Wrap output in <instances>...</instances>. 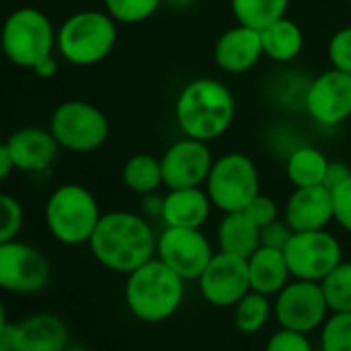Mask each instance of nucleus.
I'll list each match as a JSON object with an SVG mask.
<instances>
[{"mask_svg":"<svg viewBox=\"0 0 351 351\" xmlns=\"http://www.w3.org/2000/svg\"><path fill=\"white\" fill-rule=\"evenodd\" d=\"M308 116L322 126H339L351 118V75L328 69L312 79L304 93Z\"/></svg>","mask_w":351,"mask_h":351,"instance_id":"obj_14","label":"nucleus"},{"mask_svg":"<svg viewBox=\"0 0 351 351\" xmlns=\"http://www.w3.org/2000/svg\"><path fill=\"white\" fill-rule=\"evenodd\" d=\"M215 250L209 238L197 228H165L157 236L155 256L184 281H199Z\"/></svg>","mask_w":351,"mask_h":351,"instance_id":"obj_12","label":"nucleus"},{"mask_svg":"<svg viewBox=\"0 0 351 351\" xmlns=\"http://www.w3.org/2000/svg\"><path fill=\"white\" fill-rule=\"evenodd\" d=\"M326 56L332 69L351 75V25L335 32L326 46Z\"/></svg>","mask_w":351,"mask_h":351,"instance_id":"obj_32","label":"nucleus"},{"mask_svg":"<svg viewBox=\"0 0 351 351\" xmlns=\"http://www.w3.org/2000/svg\"><path fill=\"white\" fill-rule=\"evenodd\" d=\"M186 281L157 256L126 275L124 302L128 312L147 324L171 318L180 310Z\"/></svg>","mask_w":351,"mask_h":351,"instance_id":"obj_3","label":"nucleus"},{"mask_svg":"<svg viewBox=\"0 0 351 351\" xmlns=\"http://www.w3.org/2000/svg\"><path fill=\"white\" fill-rule=\"evenodd\" d=\"M320 351H351V312H330L320 326Z\"/></svg>","mask_w":351,"mask_h":351,"instance_id":"obj_30","label":"nucleus"},{"mask_svg":"<svg viewBox=\"0 0 351 351\" xmlns=\"http://www.w3.org/2000/svg\"><path fill=\"white\" fill-rule=\"evenodd\" d=\"M236 110V97L223 81L201 77L180 89L173 104V118L184 136L211 143L232 128Z\"/></svg>","mask_w":351,"mask_h":351,"instance_id":"obj_2","label":"nucleus"},{"mask_svg":"<svg viewBox=\"0 0 351 351\" xmlns=\"http://www.w3.org/2000/svg\"><path fill=\"white\" fill-rule=\"evenodd\" d=\"M320 285L330 312H351V261H341Z\"/></svg>","mask_w":351,"mask_h":351,"instance_id":"obj_28","label":"nucleus"},{"mask_svg":"<svg viewBox=\"0 0 351 351\" xmlns=\"http://www.w3.org/2000/svg\"><path fill=\"white\" fill-rule=\"evenodd\" d=\"M293 230L287 226L285 219H275L267 226L261 228V246L267 248H275V250H283L287 246V242L291 240Z\"/></svg>","mask_w":351,"mask_h":351,"instance_id":"obj_36","label":"nucleus"},{"mask_svg":"<svg viewBox=\"0 0 351 351\" xmlns=\"http://www.w3.org/2000/svg\"><path fill=\"white\" fill-rule=\"evenodd\" d=\"M48 283L50 263L38 248L17 238L0 244V289L34 295L44 291Z\"/></svg>","mask_w":351,"mask_h":351,"instance_id":"obj_11","label":"nucleus"},{"mask_svg":"<svg viewBox=\"0 0 351 351\" xmlns=\"http://www.w3.org/2000/svg\"><path fill=\"white\" fill-rule=\"evenodd\" d=\"M0 351H11V349H9V347H7V345L3 343V341H0Z\"/></svg>","mask_w":351,"mask_h":351,"instance_id":"obj_43","label":"nucleus"},{"mask_svg":"<svg viewBox=\"0 0 351 351\" xmlns=\"http://www.w3.org/2000/svg\"><path fill=\"white\" fill-rule=\"evenodd\" d=\"M328 302L322 285L316 281L293 279L277 295L273 304V316L283 328L298 332H312L328 318Z\"/></svg>","mask_w":351,"mask_h":351,"instance_id":"obj_10","label":"nucleus"},{"mask_svg":"<svg viewBox=\"0 0 351 351\" xmlns=\"http://www.w3.org/2000/svg\"><path fill=\"white\" fill-rule=\"evenodd\" d=\"M213 211V203L205 186L167 189L163 195L161 221L165 228H197L201 230Z\"/></svg>","mask_w":351,"mask_h":351,"instance_id":"obj_20","label":"nucleus"},{"mask_svg":"<svg viewBox=\"0 0 351 351\" xmlns=\"http://www.w3.org/2000/svg\"><path fill=\"white\" fill-rule=\"evenodd\" d=\"M48 128L60 149L73 153H93L110 138L108 116L85 99H69L56 106Z\"/></svg>","mask_w":351,"mask_h":351,"instance_id":"obj_8","label":"nucleus"},{"mask_svg":"<svg viewBox=\"0 0 351 351\" xmlns=\"http://www.w3.org/2000/svg\"><path fill=\"white\" fill-rule=\"evenodd\" d=\"M0 48L15 66L34 69L40 60L54 54L56 29L46 13L23 7L5 19L0 29Z\"/></svg>","mask_w":351,"mask_h":351,"instance_id":"obj_6","label":"nucleus"},{"mask_svg":"<svg viewBox=\"0 0 351 351\" xmlns=\"http://www.w3.org/2000/svg\"><path fill=\"white\" fill-rule=\"evenodd\" d=\"M332 221L351 234V173L332 191Z\"/></svg>","mask_w":351,"mask_h":351,"instance_id":"obj_34","label":"nucleus"},{"mask_svg":"<svg viewBox=\"0 0 351 351\" xmlns=\"http://www.w3.org/2000/svg\"><path fill=\"white\" fill-rule=\"evenodd\" d=\"M244 213H246L258 228H263V226H267V223L279 219V205H277L271 197L258 193V195L250 201V205L244 209Z\"/></svg>","mask_w":351,"mask_h":351,"instance_id":"obj_35","label":"nucleus"},{"mask_svg":"<svg viewBox=\"0 0 351 351\" xmlns=\"http://www.w3.org/2000/svg\"><path fill=\"white\" fill-rule=\"evenodd\" d=\"M283 219L293 232L326 230L332 221V193L324 184L293 189L285 207Z\"/></svg>","mask_w":351,"mask_h":351,"instance_id":"obj_18","label":"nucleus"},{"mask_svg":"<svg viewBox=\"0 0 351 351\" xmlns=\"http://www.w3.org/2000/svg\"><path fill=\"white\" fill-rule=\"evenodd\" d=\"M203 298L217 308H234L250 291L248 258L217 250L199 277Z\"/></svg>","mask_w":351,"mask_h":351,"instance_id":"obj_15","label":"nucleus"},{"mask_svg":"<svg viewBox=\"0 0 351 351\" xmlns=\"http://www.w3.org/2000/svg\"><path fill=\"white\" fill-rule=\"evenodd\" d=\"M230 7L236 23L261 32L277 19L287 17L289 0H230Z\"/></svg>","mask_w":351,"mask_h":351,"instance_id":"obj_26","label":"nucleus"},{"mask_svg":"<svg viewBox=\"0 0 351 351\" xmlns=\"http://www.w3.org/2000/svg\"><path fill=\"white\" fill-rule=\"evenodd\" d=\"M265 351H314V349L306 332H298L281 326L277 332L269 337Z\"/></svg>","mask_w":351,"mask_h":351,"instance_id":"obj_33","label":"nucleus"},{"mask_svg":"<svg viewBox=\"0 0 351 351\" xmlns=\"http://www.w3.org/2000/svg\"><path fill=\"white\" fill-rule=\"evenodd\" d=\"M205 191L213 209L221 213L244 211L261 193V173L256 163L240 151L215 157L207 176Z\"/></svg>","mask_w":351,"mask_h":351,"instance_id":"obj_7","label":"nucleus"},{"mask_svg":"<svg viewBox=\"0 0 351 351\" xmlns=\"http://www.w3.org/2000/svg\"><path fill=\"white\" fill-rule=\"evenodd\" d=\"M283 254L293 279L316 283H320L343 261L341 242L328 230L293 232Z\"/></svg>","mask_w":351,"mask_h":351,"instance_id":"obj_9","label":"nucleus"},{"mask_svg":"<svg viewBox=\"0 0 351 351\" xmlns=\"http://www.w3.org/2000/svg\"><path fill=\"white\" fill-rule=\"evenodd\" d=\"M330 159L314 145H302L287 155L285 176L293 189L324 184Z\"/></svg>","mask_w":351,"mask_h":351,"instance_id":"obj_24","label":"nucleus"},{"mask_svg":"<svg viewBox=\"0 0 351 351\" xmlns=\"http://www.w3.org/2000/svg\"><path fill=\"white\" fill-rule=\"evenodd\" d=\"M87 246L104 269L128 275L155 258L157 234L143 213L110 211L101 215Z\"/></svg>","mask_w":351,"mask_h":351,"instance_id":"obj_1","label":"nucleus"},{"mask_svg":"<svg viewBox=\"0 0 351 351\" xmlns=\"http://www.w3.org/2000/svg\"><path fill=\"white\" fill-rule=\"evenodd\" d=\"M118 42V23L106 11H79L56 32V50L75 66L106 60Z\"/></svg>","mask_w":351,"mask_h":351,"instance_id":"obj_4","label":"nucleus"},{"mask_svg":"<svg viewBox=\"0 0 351 351\" xmlns=\"http://www.w3.org/2000/svg\"><path fill=\"white\" fill-rule=\"evenodd\" d=\"M273 314L271 298L258 291H248L236 306H234V324L244 335H254L263 330Z\"/></svg>","mask_w":351,"mask_h":351,"instance_id":"obj_27","label":"nucleus"},{"mask_svg":"<svg viewBox=\"0 0 351 351\" xmlns=\"http://www.w3.org/2000/svg\"><path fill=\"white\" fill-rule=\"evenodd\" d=\"M25 221V213L21 203L11 197L0 193V244L11 242L19 236Z\"/></svg>","mask_w":351,"mask_h":351,"instance_id":"obj_31","label":"nucleus"},{"mask_svg":"<svg viewBox=\"0 0 351 351\" xmlns=\"http://www.w3.org/2000/svg\"><path fill=\"white\" fill-rule=\"evenodd\" d=\"M40 79H52L56 73H58V62H56V56L54 54H50V56H46L44 60H40L34 69H32Z\"/></svg>","mask_w":351,"mask_h":351,"instance_id":"obj_39","label":"nucleus"},{"mask_svg":"<svg viewBox=\"0 0 351 351\" xmlns=\"http://www.w3.org/2000/svg\"><path fill=\"white\" fill-rule=\"evenodd\" d=\"M265 56L261 32L242 23L228 27L215 42V64L228 75L250 73Z\"/></svg>","mask_w":351,"mask_h":351,"instance_id":"obj_17","label":"nucleus"},{"mask_svg":"<svg viewBox=\"0 0 351 351\" xmlns=\"http://www.w3.org/2000/svg\"><path fill=\"white\" fill-rule=\"evenodd\" d=\"M64 351H91V349L85 347V345H79V343H71Z\"/></svg>","mask_w":351,"mask_h":351,"instance_id":"obj_42","label":"nucleus"},{"mask_svg":"<svg viewBox=\"0 0 351 351\" xmlns=\"http://www.w3.org/2000/svg\"><path fill=\"white\" fill-rule=\"evenodd\" d=\"M122 182L130 193L138 197L159 193V189L163 186L161 159L151 153L130 155L122 165Z\"/></svg>","mask_w":351,"mask_h":351,"instance_id":"obj_25","label":"nucleus"},{"mask_svg":"<svg viewBox=\"0 0 351 351\" xmlns=\"http://www.w3.org/2000/svg\"><path fill=\"white\" fill-rule=\"evenodd\" d=\"M141 209H143V215H145L147 219H161L163 195H159V193L145 195V197H143V203H141Z\"/></svg>","mask_w":351,"mask_h":351,"instance_id":"obj_38","label":"nucleus"},{"mask_svg":"<svg viewBox=\"0 0 351 351\" xmlns=\"http://www.w3.org/2000/svg\"><path fill=\"white\" fill-rule=\"evenodd\" d=\"M263 52L273 62H291L304 50V32L293 19H277L275 23L261 29Z\"/></svg>","mask_w":351,"mask_h":351,"instance_id":"obj_23","label":"nucleus"},{"mask_svg":"<svg viewBox=\"0 0 351 351\" xmlns=\"http://www.w3.org/2000/svg\"><path fill=\"white\" fill-rule=\"evenodd\" d=\"M7 147L13 157L15 169L25 173L46 171L60 151V145L50 128L40 126H25L15 130L7 138Z\"/></svg>","mask_w":351,"mask_h":351,"instance_id":"obj_19","label":"nucleus"},{"mask_svg":"<svg viewBox=\"0 0 351 351\" xmlns=\"http://www.w3.org/2000/svg\"><path fill=\"white\" fill-rule=\"evenodd\" d=\"M163 0H104L106 13L118 25H138L149 21Z\"/></svg>","mask_w":351,"mask_h":351,"instance_id":"obj_29","label":"nucleus"},{"mask_svg":"<svg viewBox=\"0 0 351 351\" xmlns=\"http://www.w3.org/2000/svg\"><path fill=\"white\" fill-rule=\"evenodd\" d=\"M7 324H9L7 310H5V304H3V300H0V337H3V332H5V328H7Z\"/></svg>","mask_w":351,"mask_h":351,"instance_id":"obj_41","label":"nucleus"},{"mask_svg":"<svg viewBox=\"0 0 351 351\" xmlns=\"http://www.w3.org/2000/svg\"><path fill=\"white\" fill-rule=\"evenodd\" d=\"M159 159L165 189L205 186L211 165L215 161L209 143L191 136L173 141Z\"/></svg>","mask_w":351,"mask_h":351,"instance_id":"obj_13","label":"nucleus"},{"mask_svg":"<svg viewBox=\"0 0 351 351\" xmlns=\"http://www.w3.org/2000/svg\"><path fill=\"white\" fill-rule=\"evenodd\" d=\"M13 171H15V163L9 153V147H7V143H0V182L7 180Z\"/></svg>","mask_w":351,"mask_h":351,"instance_id":"obj_40","label":"nucleus"},{"mask_svg":"<svg viewBox=\"0 0 351 351\" xmlns=\"http://www.w3.org/2000/svg\"><path fill=\"white\" fill-rule=\"evenodd\" d=\"M248 275H250V289L265 293L269 298L277 295L291 279L283 250H275L267 246H261L248 258Z\"/></svg>","mask_w":351,"mask_h":351,"instance_id":"obj_21","label":"nucleus"},{"mask_svg":"<svg viewBox=\"0 0 351 351\" xmlns=\"http://www.w3.org/2000/svg\"><path fill=\"white\" fill-rule=\"evenodd\" d=\"M349 173H351V169H349V165H347V163L330 159L328 169H326V178H324V186L332 191L335 186H339V184L347 178Z\"/></svg>","mask_w":351,"mask_h":351,"instance_id":"obj_37","label":"nucleus"},{"mask_svg":"<svg viewBox=\"0 0 351 351\" xmlns=\"http://www.w3.org/2000/svg\"><path fill=\"white\" fill-rule=\"evenodd\" d=\"M0 341L11 351H64L71 345V330L58 314L36 312L9 322Z\"/></svg>","mask_w":351,"mask_h":351,"instance_id":"obj_16","label":"nucleus"},{"mask_svg":"<svg viewBox=\"0 0 351 351\" xmlns=\"http://www.w3.org/2000/svg\"><path fill=\"white\" fill-rule=\"evenodd\" d=\"M217 248L228 254H236L242 258H250L261 248V228L244 213H223L217 223Z\"/></svg>","mask_w":351,"mask_h":351,"instance_id":"obj_22","label":"nucleus"},{"mask_svg":"<svg viewBox=\"0 0 351 351\" xmlns=\"http://www.w3.org/2000/svg\"><path fill=\"white\" fill-rule=\"evenodd\" d=\"M99 203L89 189L83 184L58 186L44 209L46 226L50 236L64 246L87 244L101 219Z\"/></svg>","mask_w":351,"mask_h":351,"instance_id":"obj_5","label":"nucleus"}]
</instances>
